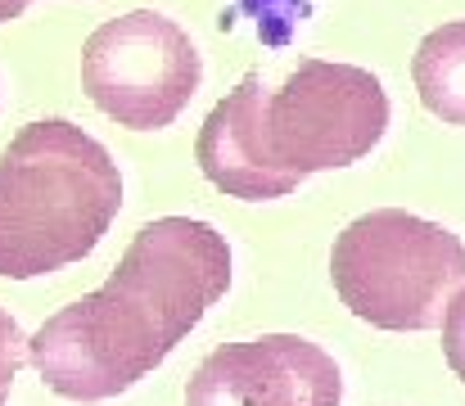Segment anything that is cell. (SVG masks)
<instances>
[{"label":"cell","instance_id":"30bf717a","mask_svg":"<svg viewBox=\"0 0 465 406\" xmlns=\"http://www.w3.org/2000/svg\"><path fill=\"white\" fill-rule=\"evenodd\" d=\"M23 361H27V339H23L18 321L0 307V406L9 402V389H14Z\"/></svg>","mask_w":465,"mask_h":406},{"label":"cell","instance_id":"52a82bcc","mask_svg":"<svg viewBox=\"0 0 465 406\" xmlns=\"http://www.w3.org/2000/svg\"><path fill=\"white\" fill-rule=\"evenodd\" d=\"M262 95H267V82L253 73L244 77L226 100L213 104V114L203 118L199 127V167L203 176L231 194V199H249V203H262V199H285L290 185L272 172L267 153H262V140H258V109H262Z\"/></svg>","mask_w":465,"mask_h":406},{"label":"cell","instance_id":"3957f363","mask_svg":"<svg viewBox=\"0 0 465 406\" xmlns=\"http://www.w3.org/2000/svg\"><path fill=\"white\" fill-rule=\"evenodd\" d=\"M330 280L343 307L375 330H434L465 289V244L439 222L375 208L334 235Z\"/></svg>","mask_w":465,"mask_h":406},{"label":"cell","instance_id":"8fae6325","mask_svg":"<svg viewBox=\"0 0 465 406\" xmlns=\"http://www.w3.org/2000/svg\"><path fill=\"white\" fill-rule=\"evenodd\" d=\"M443 357H448V366L465 380V289L452 298V307H448V316H443Z\"/></svg>","mask_w":465,"mask_h":406},{"label":"cell","instance_id":"ba28073f","mask_svg":"<svg viewBox=\"0 0 465 406\" xmlns=\"http://www.w3.org/2000/svg\"><path fill=\"white\" fill-rule=\"evenodd\" d=\"M411 73H416L420 104L434 118H443L452 127H465V18L434 27L420 41Z\"/></svg>","mask_w":465,"mask_h":406},{"label":"cell","instance_id":"8992f818","mask_svg":"<svg viewBox=\"0 0 465 406\" xmlns=\"http://www.w3.org/2000/svg\"><path fill=\"white\" fill-rule=\"evenodd\" d=\"M339 398L334 357L299 334L222 343L185 389V406H339Z\"/></svg>","mask_w":465,"mask_h":406},{"label":"cell","instance_id":"5b68a950","mask_svg":"<svg viewBox=\"0 0 465 406\" xmlns=\"http://www.w3.org/2000/svg\"><path fill=\"white\" fill-rule=\"evenodd\" d=\"M203 64L194 41L158 9H132L100 23L82 50L91 104L132 132H158L194 100Z\"/></svg>","mask_w":465,"mask_h":406},{"label":"cell","instance_id":"9c48e42d","mask_svg":"<svg viewBox=\"0 0 465 406\" xmlns=\"http://www.w3.org/2000/svg\"><path fill=\"white\" fill-rule=\"evenodd\" d=\"M244 9L258 18V36L267 45H285L294 36V27L308 14V0H244Z\"/></svg>","mask_w":465,"mask_h":406},{"label":"cell","instance_id":"277c9868","mask_svg":"<svg viewBox=\"0 0 465 406\" xmlns=\"http://www.w3.org/2000/svg\"><path fill=\"white\" fill-rule=\"evenodd\" d=\"M389 127V95L375 73L357 64L308 59L281 91L262 95L258 140L272 172L299 190L312 172L348 167L366 158Z\"/></svg>","mask_w":465,"mask_h":406},{"label":"cell","instance_id":"6da1fadb","mask_svg":"<svg viewBox=\"0 0 465 406\" xmlns=\"http://www.w3.org/2000/svg\"><path fill=\"white\" fill-rule=\"evenodd\" d=\"M226 289V235L194 217H158L95 293L59 307L27 339V361L59 398L109 402L158 371Z\"/></svg>","mask_w":465,"mask_h":406},{"label":"cell","instance_id":"7a4b0ae2","mask_svg":"<svg viewBox=\"0 0 465 406\" xmlns=\"http://www.w3.org/2000/svg\"><path fill=\"white\" fill-rule=\"evenodd\" d=\"M123 208L109 149L68 118L27 123L0 153V275L32 280L82 262Z\"/></svg>","mask_w":465,"mask_h":406},{"label":"cell","instance_id":"7c38bea8","mask_svg":"<svg viewBox=\"0 0 465 406\" xmlns=\"http://www.w3.org/2000/svg\"><path fill=\"white\" fill-rule=\"evenodd\" d=\"M32 0H0V23H9V18H18L23 9H27Z\"/></svg>","mask_w":465,"mask_h":406}]
</instances>
